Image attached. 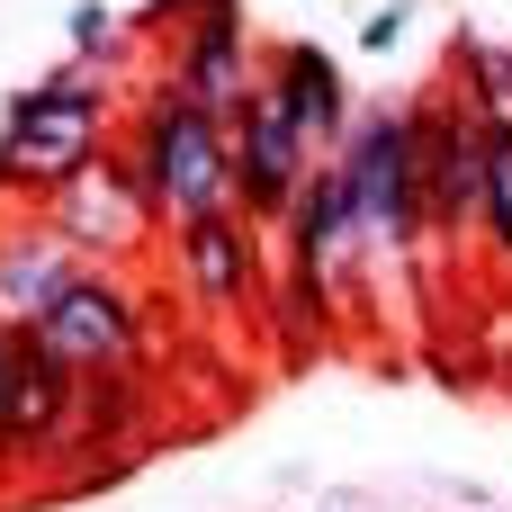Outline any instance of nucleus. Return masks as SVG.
I'll use <instances>...</instances> for the list:
<instances>
[{"instance_id":"1","label":"nucleus","mask_w":512,"mask_h":512,"mask_svg":"<svg viewBox=\"0 0 512 512\" xmlns=\"http://www.w3.org/2000/svg\"><path fill=\"white\" fill-rule=\"evenodd\" d=\"M117 153H126V162H135V180L153 189L162 225H189V216L234 207V117L198 108V99H189V90H171L162 72H144V81L126 90Z\"/></svg>"},{"instance_id":"2","label":"nucleus","mask_w":512,"mask_h":512,"mask_svg":"<svg viewBox=\"0 0 512 512\" xmlns=\"http://www.w3.org/2000/svg\"><path fill=\"white\" fill-rule=\"evenodd\" d=\"M342 189H351V225H360V261H369V288L378 279H414L423 252H432V225H423V153H414V99L405 108H360L342 153H333Z\"/></svg>"},{"instance_id":"3","label":"nucleus","mask_w":512,"mask_h":512,"mask_svg":"<svg viewBox=\"0 0 512 512\" xmlns=\"http://www.w3.org/2000/svg\"><path fill=\"white\" fill-rule=\"evenodd\" d=\"M117 126H126V90L108 72H90V63H63V72L9 90V108H0V171L18 180L27 207H45L72 171H90L117 144Z\"/></svg>"},{"instance_id":"4","label":"nucleus","mask_w":512,"mask_h":512,"mask_svg":"<svg viewBox=\"0 0 512 512\" xmlns=\"http://www.w3.org/2000/svg\"><path fill=\"white\" fill-rule=\"evenodd\" d=\"M135 36L162 45V81L189 90L216 117H234L252 99V81H261V45H252L243 0H153L135 18Z\"/></svg>"},{"instance_id":"5","label":"nucleus","mask_w":512,"mask_h":512,"mask_svg":"<svg viewBox=\"0 0 512 512\" xmlns=\"http://www.w3.org/2000/svg\"><path fill=\"white\" fill-rule=\"evenodd\" d=\"M171 270H180V288H189L198 315H216V324H270L279 252H270V225H252L243 207L171 225Z\"/></svg>"},{"instance_id":"6","label":"nucleus","mask_w":512,"mask_h":512,"mask_svg":"<svg viewBox=\"0 0 512 512\" xmlns=\"http://www.w3.org/2000/svg\"><path fill=\"white\" fill-rule=\"evenodd\" d=\"M414 153H423V225L432 252L459 261V243L486 216V117L468 108V90H423L414 99Z\"/></svg>"},{"instance_id":"7","label":"nucleus","mask_w":512,"mask_h":512,"mask_svg":"<svg viewBox=\"0 0 512 512\" xmlns=\"http://www.w3.org/2000/svg\"><path fill=\"white\" fill-rule=\"evenodd\" d=\"M45 216H54V234L90 261V270H135L144 261V243L153 234H171L162 225V207H153V189L135 180V162L108 144L90 171H72L54 198H45Z\"/></svg>"},{"instance_id":"8","label":"nucleus","mask_w":512,"mask_h":512,"mask_svg":"<svg viewBox=\"0 0 512 512\" xmlns=\"http://www.w3.org/2000/svg\"><path fill=\"white\" fill-rule=\"evenodd\" d=\"M72 423H81V369L54 360L18 324L9 333V360H0V486L27 477V468H45V459H63Z\"/></svg>"},{"instance_id":"9","label":"nucleus","mask_w":512,"mask_h":512,"mask_svg":"<svg viewBox=\"0 0 512 512\" xmlns=\"http://www.w3.org/2000/svg\"><path fill=\"white\" fill-rule=\"evenodd\" d=\"M27 333H36L54 360H72L81 378H99V369H135V351H144V333H153V306H144V288H135L126 270H81Z\"/></svg>"},{"instance_id":"10","label":"nucleus","mask_w":512,"mask_h":512,"mask_svg":"<svg viewBox=\"0 0 512 512\" xmlns=\"http://www.w3.org/2000/svg\"><path fill=\"white\" fill-rule=\"evenodd\" d=\"M270 252L288 279H315L333 297H360L369 288V261H360V225H351V189L333 171V153L306 171V189L288 198V216L270 225Z\"/></svg>"},{"instance_id":"11","label":"nucleus","mask_w":512,"mask_h":512,"mask_svg":"<svg viewBox=\"0 0 512 512\" xmlns=\"http://www.w3.org/2000/svg\"><path fill=\"white\" fill-rule=\"evenodd\" d=\"M324 153L297 135V117L252 81V99L234 108V207L252 216V225H279L288 216V198L306 189V171H315Z\"/></svg>"},{"instance_id":"12","label":"nucleus","mask_w":512,"mask_h":512,"mask_svg":"<svg viewBox=\"0 0 512 512\" xmlns=\"http://www.w3.org/2000/svg\"><path fill=\"white\" fill-rule=\"evenodd\" d=\"M261 90L297 117V135H306L315 153H342V135H351V117H360V99H351V81H342V54H324L315 36H270V45H261Z\"/></svg>"},{"instance_id":"13","label":"nucleus","mask_w":512,"mask_h":512,"mask_svg":"<svg viewBox=\"0 0 512 512\" xmlns=\"http://www.w3.org/2000/svg\"><path fill=\"white\" fill-rule=\"evenodd\" d=\"M81 270H90V261L54 234L45 207H0V324H9V333L36 324Z\"/></svg>"},{"instance_id":"14","label":"nucleus","mask_w":512,"mask_h":512,"mask_svg":"<svg viewBox=\"0 0 512 512\" xmlns=\"http://www.w3.org/2000/svg\"><path fill=\"white\" fill-rule=\"evenodd\" d=\"M477 243L495 252V270L512 279V117H486V216H477Z\"/></svg>"},{"instance_id":"15","label":"nucleus","mask_w":512,"mask_h":512,"mask_svg":"<svg viewBox=\"0 0 512 512\" xmlns=\"http://www.w3.org/2000/svg\"><path fill=\"white\" fill-rule=\"evenodd\" d=\"M405 27H414V9H405V0H387V9H369V18H360V45H369V54H387V45H405Z\"/></svg>"},{"instance_id":"16","label":"nucleus","mask_w":512,"mask_h":512,"mask_svg":"<svg viewBox=\"0 0 512 512\" xmlns=\"http://www.w3.org/2000/svg\"><path fill=\"white\" fill-rule=\"evenodd\" d=\"M0 360H9V324H0Z\"/></svg>"}]
</instances>
